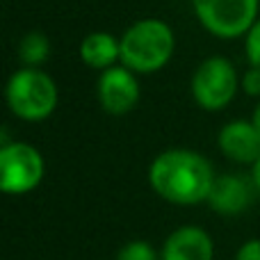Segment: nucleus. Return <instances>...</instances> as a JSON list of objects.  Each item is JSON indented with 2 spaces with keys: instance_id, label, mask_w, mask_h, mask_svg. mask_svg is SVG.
Returning <instances> with one entry per match:
<instances>
[{
  "instance_id": "obj_12",
  "label": "nucleus",
  "mask_w": 260,
  "mask_h": 260,
  "mask_svg": "<svg viewBox=\"0 0 260 260\" xmlns=\"http://www.w3.org/2000/svg\"><path fill=\"white\" fill-rule=\"evenodd\" d=\"M50 53V44H48V37L44 32H27L21 41H18V57L27 64L30 69L39 67L41 62L48 59Z\"/></svg>"
},
{
  "instance_id": "obj_18",
  "label": "nucleus",
  "mask_w": 260,
  "mask_h": 260,
  "mask_svg": "<svg viewBox=\"0 0 260 260\" xmlns=\"http://www.w3.org/2000/svg\"><path fill=\"white\" fill-rule=\"evenodd\" d=\"M251 121H253V126L258 128V133H260V105L256 108V112H253V119H251Z\"/></svg>"
},
{
  "instance_id": "obj_8",
  "label": "nucleus",
  "mask_w": 260,
  "mask_h": 260,
  "mask_svg": "<svg viewBox=\"0 0 260 260\" xmlns=\"http://www.w3.org/2000/svg\"><path fill=\"white\" fill-rule=\"evenodd\" d=\"M253 189H258L256 183L247 180L244 176H235V174L217 176L215 185L210 189V197H208V203L219 215H240V212H244L251 206Z\"/></svg>"
},
{
  "instance_id": "obj_1",
  "label": "nucleus",
  "mask_w": 260,
  "mask_h": 260,
  "mask_svg": "<svg viewBox=\"0 0 260 260\" xmlns=\"http://www.w3.org/2000/svg\"><path fill=\"white\" fill-rule=\"evenodd\" d=\"M215 178L217 176L210 162L185 148L160 153L148 171V180L155 194L176 206H194L208 201Z\"/></svg>"
},
{
  "instance_id": "obj_10",
  "label": "nucleus",
  "mask_w": 260,
  "mask_h": 260,
  "mask_svg": "<svg viewBox=\"0 0 260 260\" xmlns=\"http://www.w3.org/2000/svg\"><path fill=\"white\" fill-rule=\"evenodd\" d=\"M215 247L210 235L197 226H183L167 238L162 260H212Z\"/></svg>"
},
{
  "instance_id": "obj_14",
  "label": "nucleus",
  "mask_w": 260,
  "mask_h": 260,
  "mask_svg": "<svg viewBox=\"0 0 260 260\" xmlns=\"http://www.w3.org/2000/svg\"><path fill=\"white\" fill-rule=\"evenodd\" d=\"M247 57L251 62V67H258L260 69V18L251 25V30L247 32Z\"/></svg>"
},
{
  "instance_id": "obj_16",
  "label": "nucleus",
  "mask_w": 260,
  "mask_h": 260,
  "mask_svg": "<svg viewBox=\"0 0 260 260\" xmlns=\"http://www.w3.org/2000/svg\"><path fill=\"white\" fill-rule=\"evenodd\" d=\"M235 260H260V240H249L240 247Z\"/></svg>"
},
{
  "instance_id": "obj_15",
  "label": "nucleus",
  "mask_w": 260,
  "mask_h": 260,
  "mask_svg": "<svg viewBox=\"0 0 260 260\" xmlns=\"http://www.w3.org/2000/svg\"><path fill=\"white\" fill-rule=\"evenodd\" d=\"M242 89L249 96H260V69L258 67H251L242 76Z\"/></svg>"
},
{
  "instance_id": "obj_9",
  "label": "nucleus",
  "mask_w": 260,
  "mask_h": 260,
  "mask_svg": "<svg viewBox=\"0 0 260 260\" xmlns=\"http://www.w3.org/2000/svg\"><path fill=\"white\" fill-rule=\"evenodd\" d=\"M219 148L229 160L242 165H256L260 160V133L253 121H231L219 130Z\"/></svg>"
},
{
  "instance_id": "obj_3",
  "label": "nucleus",
  "mask_w": 260,
  "mask_h": 260,
  "mask_svg": "<svg viewBox=\"0 0 260 260\" xmlns=\"http://www.w3.org/2000/svg\"><path fill=\"white\" fill-rule=\"evenodd\" d=\"M7 103L18 119L41 121L57 108V85L48 73L21 69L7 82Z\"/></svg>"
},
{
  "instance_id": "obj_6",
  "label": "nucleus",
  "mask_w": 260,
  "mask_h": 260,
  "mask_svg": "<svg viewBox=\"0 0 260 260\" xmlns=\"http://www.w3.org/2000/svg\"><path fill=\"white\" fill-rule=\"evenodd\" d=\"M44 178V157L25 142L0 148V187L5 194H27Z\"/></svg>"
},
{
  "instance_id": "obj_2",
  "label": "nucleus",
  "mask_w": 260,
  "mask_h": 260,
  "mask_svg": "<svg viewBox=\"0 0 260 260\" xmlns=\"http://www.w3.org/2000/svg\"><path fill=\"white\" fill-rule=\"evenodd\" d=\"M174 32L160 18H144L123 32L121 62L135 73H155L174 55Z\"/></svg>"
},
{
  "instance_id": "obj_17",
  "label": "nucleus",
  "mask_w": 260,
  "mask_h": 260,
  "mask_svg": "<svg viewBox=\"0 0 260 260\" xmlns=\"http://www.w3.org/2000/svg\"><path fill=\"white\" fill-rule=\"evenodd\" d=\"M253 183H256V187H258V192H260V160L253 165Z\"/></svg>"
},
{
  "instance_id": "obj_11",
  "label": "nucleus",
  "mask_w": 260,
  "mask_h": 260,
  "mask_svg": "<svg viewBox=\"0 0 260 260\" xmlns=\"http://www.w3.org/2000/svg\"><path fill=\"white\" fill-rule=\"evenodd\" d=\"M80 57L89 69L105 71L117 59H121V41H117L108 32H91L80 44Z\"/></svg>"
},
{
  "instance_id": "obj_4",
  "label": "nucleus",
  "mask_w": 260,
  "mask_h": 260,
  "mask_svg": "<svg viewBox=\"0 0 260 260\" xmlns=\"http://www.w3.org/2000/svg\"><path fill=\"white\" fill-rule=\"evenodd\" d=\"M197 18L210 35L235 39L258 21V0H192Z\"/></svg>"
},
{
  "instance_id": "obj_5",
  "label": "nucleus",
  "mask_w": 260,
  "mask_h": 260,
  "mask_svg": "<svg viewBox=\"0 0 260 260\" xmlns=\"http://www.w3.org/2000/svg\"><path fill=\"white\" fill-rule=\"evenodd\" d=\"M238 94V73L226 57H208L192 78V96L203 110H224Z\"/></svg>"
},
{
  "instance_id": "obj_13",
  "label": "nucleus",
  "mask_w": 260,
  "mask_h": 260,
  "mask_svg": "<svg viewBox=\"0 0 260 260\" xmlns=\"http://www.w3.org/2000/svg\"><path fill=\"white\" fill-rule=\"evenodd\" d=\"M117 260H157V253L153 247L144 240H133V242L123 244L117 253Z\"/></svg>"
},
{
  "instance_id": "obj_7",
  "label": "nucleus",
  "mask_w": 260,
  "mask_h": 260,
  "mask_svg": "<svg viewBox=\"0 0 260 260\" xmlns=\"http://www.w3.org/2000/svg\"><path fill=\"white\" fill-rule=\"evenodd\" d=\"M99 101L108 114H128L139 101V85L126 67H110L99 78Z\"/></svg>"
}]
</instances>
